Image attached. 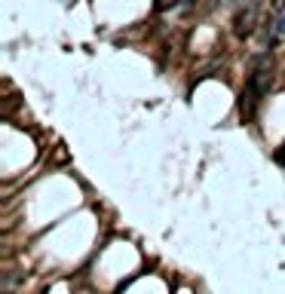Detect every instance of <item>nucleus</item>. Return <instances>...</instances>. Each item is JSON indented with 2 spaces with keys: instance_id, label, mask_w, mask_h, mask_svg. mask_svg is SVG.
I'll use <instances>...</instances> for the list:
<instances>
[{
  "instance_id": "1",
  "label": "nucleus",
  "mask_w": 285,
  "mask_h": 294,
  "mask_svg": "<svg viewBox=\"0 0 285 294\" xmlns=\"http://www.w3.org/2000/svg\"><path fill=\"white\" fill-rule=\"evenodd\" d=\"M270 80H273V74H270V58H267V55H261V58L255 61L252 74H249L246 89H242V114H246V117H252V114H255V107H258V101L264 98V92H267Z\"/></svg>"
},
{
  "instance_id": "2",
  "label": "nucleus",
  "mask_w": 285,
  "mask_h": 294,
  "mask_svg": "<svg viewBox=\"0 0 285 294\" xmlns=\"http://www.w3.org/2000/svg\"><path fill=\"white\" fill-rule=\"evenodd\" d=\"M285 40V16H279L270 28H267V46H276Z\"/></svg>"
},
{
  "instance_id": "3",
  "label": "nucleus",
  "mask_w": 285,
  "mask_h": 294,
  "mask_svg": "<svg viewBox=\"0 0 285 294\" xmlns=\"http://www.w3.org/2000/svg\"><path fill=\"white\" fill-rule=\"evenodd\" d=\"M276 160H279V163H285V147H282V151L276 154Z\"/></svg>"
}]
</instances>
